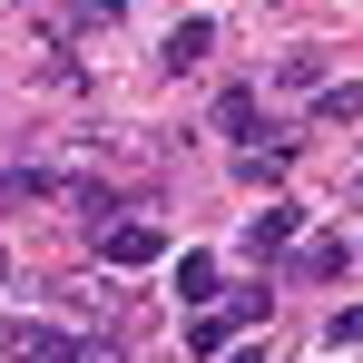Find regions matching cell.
Wrapping results in <instances>:
<instances>
[{"label": "cell", "instance_id": "6da1fadb", "mask_svg": "<svg viewBox=\"0 0 363 363\" xmlns=\"http://www.w3.org/2000/svg\"><path fill=\"white\" fill-rule=\"evenodd\" d=\"M99 255H108V265H157L167 236H157V226H138V216H118V226H99Z\"/></svg>", "mask_w": 363, "mask_h": 363}, {"label": "cell", "instance_id": "7a4b0ae2", "mask_svg": "<svg viewBox=\"0 0 363 363\" xmlns=\"http://www.w3.org/2000/svg\"><path fill=\"white\" fill-rule=\"evenodd\" d=\"M0 354H10V363H69L79 344L50 334V324H0Z\"/></svg>", "mask_w": 363, "mask_h": 363}, {"label": "cell", "instance_id": "3957f363", "mask_svg": "<svg viewBox=\"0 0 363 363\" xmlns=\"http://www.w3.org/2000/svg\"><path fill=\"white\" fill-rule=\"evenodd\" d=\"M344 265H354V245H344V236H304V245H295V275H304V285H334Z\"/></svg>", "mask_w": 363, "mask_h": 363}, {"label": "cell", "instance_id": "277c9868", "mask_svg": "<svg viewBox=\"0 0 363 363\" xmlns=\"http://www.w3.org/2000/svg\"><path fill=\"white\" fill-rule=\"evenodd\" d=\"M275 245H295V206H265V216H245V255H275Z\"/></svg>", "mask_w": 363, "mask_h": 363}, {"label": "cell", "instance_id": "5b68a950", "mask_svg": "<svg viewBox=\"0 0 363 363\" xmlns=\"http://www.w3.org/2000/svg\"><path fill=\"white\" fill-rule=\"evenodd\" d=\"M285 167H295V147H285V138H275V147H245V157H236V177H245V186H275Z\"/></svg>", "mask_w": 363, "mask_h": 363}, {"label": "cell", "instance_id": "8992f818", "mask_svg": "<svg viewBox=\"0 0 363 363\" xmlns=\"http://www.w3.org/2000/svg\"><path fill=\"white\" fill-rule=\"evenodd\" d=\"M206 50H216V30H206V20H177V30H167V69H196Z\"/></svg>", "mask_w": 363, "mask_h": 363}, {"label": "cell", "instance_id": "52a82bcc", "mask_svg": "<svg viewBox=\"0 0 363 363\" xmlns=\"http://www.w3.org/2000/svg\"><path fill=\"white\" fill-rule=\"evenodd\" d=\"M177 295H186V304L216 295V255H177Z\"/></svg>", "mask_w": 363, "mask_h": 363}, {"label": "cell", "instance_id": "ba28073f", "mask_svg": "<svg viewBox=\"0 0 363 363\" xmlns=\"http://www.w3.org/2000/svg\"><path fill=\"white\" fill-rule=\"evenodd\" d=\"M275 79H285V89H324V50H285Z\"/></svg>", "mask_w": 363, "mask_h": 363}, {"label": "cell", "instance_id": "9c48e42d", "mask_svg": "<svg viewBox=\"0 0 363 363\" xmlns=\"http://www.w3.org/2000/svg\"><path fill=\"white\" fill-rule=\"evenodd\" d=\"M216 128L245 138V128H255V89H226V99H216Z\"/></svg>", "mask_w": 363, "mask_h": 363}, {"label": "cell", "instance_id": "30bf717a", "mask_svg": "<svg viewBox=\"0 0 363 363\" xmlns=\"http://www.w3.org/2000/svg\"><path fill=\"white\" fill-rule=\"evenodd\" d=\"M186 344H196V354H226V344H236V314H196V334H186Z\"/></svg>", "mask_w": 363, "mask_h": 363}, {"label": "cell", "instance_id": "8fae6325", "mask_svg": "<svg viewBox=\"0 0 363 363\" xmlns=\"http://www.w3.org/2000/svg\"><path fill=\"white\" fill-rule=\"evenodd\" d=\"M324 118H363V89L344 79V89H324Z\"/></svg>", "mask_w": 363, "mask_h": 363}, {"label": "cell", "instance_id": "7c38bea8", "mask_svg": "<svg viewBox=\"0 0 363 363\" xmlns=\"http://www.w3.org/2000/svg\"><path fill=\"white\" fill-rule=\"evenodd\" d=\"M334 344H363V304H354V314H334V324H324V354H334Z\"/></svg>", "mask_w": 363, "mask_h": 363}, {"label": "cell", "instance_id": "4fadbf2b", "mask_svg": "<svg viewBox=\"0 0 363 363\" xmlns=\"http://www.w3.org/2000/svg\"><path fill=\"white\" fill-rule=\"evenodd\" d=\"M79 363H118V354H108V344H79Z\"/></svg>", "mask_w": 363, "mask_h": 363}, {"label": "cell", "instance_id": "5bb4252c", "mask_svg": "<svg viewBox=\"0 0 363 363\" xmlns=\"http://www.w3.org/2000/svg\"><path fill=\"white\" fill-rule=\"evenodd\" d=\"M226 363H265V354H255V344H226Z\"/></svg>", "mask_w": 363, "mask_h": 363}, {"label": "cell", "instance_id": "9a60e30c", "mask_svg": "<svg viewBox=\"0 0 363 363\" xmlns=\"http://www.w3.org/2000/svg\"><path fill=\"white\" fill-rule=\"evenodd\" d=\"M0 275H10V255H0Z\"/></svg>", "mask_w": 363, "mask_h": 363}]
</instances>
